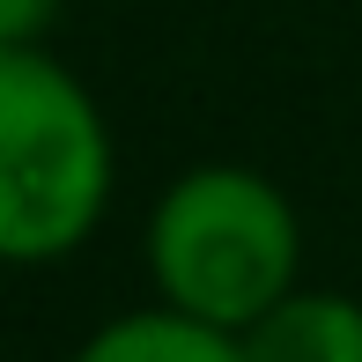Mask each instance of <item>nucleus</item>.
<instances>
[{
  "label": "nucleus",
  "instance_id": "f257e3e1",
  "mask_svg": "<svg viewBox=\"0 0 362 362\" xmlns=\"http://www.w3.org/2000/svg\"><path fill=\"white\" fill-rule=\"evenodd\" d=\"M119 177L111 119L45 45L0 52V267H52L96 237Z\"/></svg>",
  "mask_w": 362,
  "mask_h": 362
},
{
  "label": "nucleus",
  "instance_id": "f03ea898",
  "mask_svg": "<svg viewBox=\"0 0 362 362\" xmlns=\"http://www.w3.org/2000/svg\"><path fill=\"white\" fill-rule=\"evenodd\" d=\"M148 274H156V303L244 333L281 296H296L303 222L274 177L244 163H192L148 215Z\"/></svg>",
  "mask_w": 362,
  "mask_h": 362
},
{
  "label": "nucleus",
  "instance_id": "7ed1b4c3",
  "mask_svg": "<svg viewBox=\"0 0 362 362\" xmlns=\"http://www.w3.org/2000/svg\"><path fill=\"white\" fill-rule=\"evenodd\" d=\"M244 362H362V303L340 288H296L237 333Z\"/></svg>",
  "mask_w": 362,
  "mask_h": 362
},
{
  "label": "nucleus",
  "instance_id": "20e7f679",
  "mask_svg": "<svg viewBox=\"0 0 362 362\" xmlns=\"http://www.w3.org/2000/svg\"><path fill=\"white\" fill-rule=\"evenodd\" d=\"M74 362H244V348L222 325H200L170 303H148V310H126V318L96 325L74 348Z\"/></svg>",
  "mask_w": 362,
  "mask_h": 362
},
{
  "label": "nucleus",
  "instance_id": "39448f33",
  "mask_svg": "<svg viewBox=\"0 0 362 362\" xmlns=\"http://www.w3.org/2000/svg\"><path fill=\"white\" fill-rule=\"evenodd\" d=\"M67 0H0V52H30L45 45V30L59 23Z\"/></svg>",
  "mask_w": 362,
  "mask_h": 362
}]
</instances>
